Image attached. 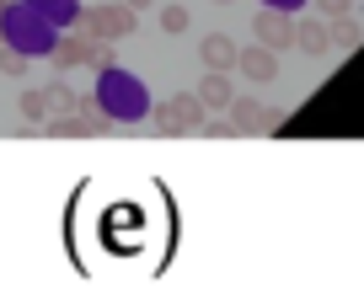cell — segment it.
I'll return each instance as SVG.
<instances>
[{
    "label": "cell",
    "mask_w": 364,
    "mask_h": 305,
    "mask_svg": "<svg viewBox=\"0 0 364 305\" xmlns=\"http://www.w3.org/2000/svg\"><path fill=\"white\" fill-rule=\"evenodd\" d=\"M86 33H91V38H102V43H118V38L134 33V11H129L124 0L91 6V11H86Z\"/></svg>",
    "instance_id": "obj_1"
},
{
    "label": "cell",
    "mask_w": 364,
    "mask_h": 305,
    "mask_svg": "<svg viewBox=\"0 0 364 305\" xmlns=\"http://www.w3.org/2000/svg\"><path fill=\"white\" fill-rule=\"evenodd\" d=\"M156 129L161 134H193V129H204V102L198 97H171L156 107Z\"/></svg>",
    "instance_id": "obj_2"
},
{
    "label": "cell",
    "mask_w": 364,
    "mask_h": 305,
    "mask_svg": "<svg viewBox=\"0 0 364 305\" xmlns=\"http://www.w3.org/2000/svg\"><path fill=\"white\" fill-rule=\"evenodd\" d=\"M252 33H257V43L262 48H295V16H284V11H257V22H252Z\"/></svg>",
    "instance_id": "obj_3"
},
{
    "label": "cell",
    "mask_w": 364,
    "mask_h": 305,
    "mask_svg": "<svg viewBox=\"0 0 364 305\" xmlns=\"http://www.w3.org/2000/svg\"><path fill=\"white\" fill-rule=\"evenodd\" d=\"M230 124H236V134H257V129H273V113L257 97H230Z\"/></svg>",
    "instance_id": "obj_4"
},
{
    "label": "cell",
    "mask_w": 364,
    "mask_h": 305,
    "mask_svg": "<svg viewBox=\"0 0 364 305\" xmlns=\"http://www.w3.org/2000/svg\"><path fill=\"white\" fill-rule=\"evenodd\" d=\"M236 70L247 80H273V75H279V54L262 48V43H252V48H241V54H236Z\"/></svg>",
    "instance_id": "obj_5"
},
{
    "label": "cell",
    "mask_w": 364,
    "mask_h": 305,
    "mask_svg": "<svg viewBox=\"0 0 364 305\" xmlns=\"http://www.w3.org/2000/svg\"><path fill=\"white\" fill-rule=\"evenodd\" d=\"M236 54H241V48L230 43L225 33H209L204 43H198V59H204L209 70H236Z\"/></svg>",
    "instance_id": "obj_6"
},
{
    "label": "cell",
    "mask_w": 364,
    "mask_h": 305,
    "mask_svg": "<svg viewBox=\"0 0 364 305\" xmlns=\"http://www.w3.org/2000/svg\"><path fill=\"white\" fill-rule=\"evenodd\" d=\"M204 107H230V97H236V86H230V75L225 70H209L204 80H198V91H193Z\"/></svg>",
    "instance_id": "obj_7"
},
{
    "label": "cell",
    "mask_w": 364,
    "mask_h": 305,
    "mask_svg": "<svg viewBox=\"0 0 364 305\" xmlns=\"http://www.w3.org/2000/svg\"><path fill=\"white\" fill-rule=\"evenodd\" d=\"M91 48H97V38H91V33H75V38H65V43L54 48V65H59V70L91 65Z\"/></svg>",
    "instance_id": "obj_8"
},
{
    "label": "cell",
    "mask_w": 364,
    "mask_h": 305,
    "mask_svg": "<svg viewBox=\"0 0 364 305\" xmlns=\"http://www.w3.org/2000/svg\"><path fill=\"white\" fill-rule=\"evenodd\" d=\"M295 43L306 48V54H327V48H332V33H327V22H300V27H295Z\"/></svg>",
    "instance_id": "obj_9"
},
{
    "label": "cell",
    "mask_w": 364,
    "mask_h": 305,
    "mask_svg": "<svg viewBox=\"0 0 364 305\" xmlns=\"http://www.w3.org/2000/svg\"><path fill=\"white\" fill-rule=\"evenodd\" d=\"M16 107H22V124H27V129H38L48 113H54V107H48V91H22V102H16Z\"/></svg>",
    "instance_id": "obj_10"
},
{
    "label": "cell",
    "mask_w": 364,
    "mask_h": 305,
    "mask_svg": "<svg viewBox=\"0 0 364 305\" xmlns=\"http://www.w3.org/2000/svg\"><path fill=\"white\" fill-rule=\"evenodd\" d=\"M327 33H332V43H338V48H359L364 27L353 22V16H332V27H327Z\"/></svg>",
    "instance_id": "obj_11"
},
{
    "label": "cell",
    "mask_w": 364,
    "mask_h": 305,
    "mask_svg": "<svg viewBox=\"0 0 364 305\" xmlns=\"http://www.w3.org/2000/svg\"><path fill=\"white\" fill-rule=\"evenodd\" d=\"M80 102H86V97H80V91H70L65 80H59V86H48V107H59V113H80Z\"/></svg>",
    "instance_id": "obj_12"
},
{
    "label": "cell",
    "mask_w": 364,
    "mask_h": 305,
    "mask_svg": "<svg viewBox=\"0 0 364 305\" xmlns=\"http://www.w3.org/2000/svg\"><path fill=\"white\" fill-rule=\"evenodd\" d=\"M188 22H193V16L182 11V6H166V11H161V27H166V33H188Z\"/></svg>",
    "instance_id": "obj_13"
},
{
    "label": "cell",
    "mask_w": 364,
    "mask_h": 305,
    "mask_svg": "<svg viewBox=\"0 0 364 305\" xmlns=\"http://www.w3.org/2000/svg\"><path fill=\"white\" fill-rule=\"evenodd\" d=\"M316 11L332 22V16H348V11H353V0H316Z\"/></svg>",
    "instance_id": "obj_14"
},
{
    "label": "cell",
    "mask_w": 364,
    "mask_h": 305,
    "mask_svg": "<svg viewBox=\"0 0 364 305\" xmlns=\"http://www.w3.org/2000/svg\"><path fill=\"white\" fill-rule=\"evenodd\" d=\"M0 70H6V75H27V59H22V54H11V48H6V54H0Z\"/></svg>",
    "instance_id": "obj_15"
},
{
    "label": "cell",
    "mask_w": 364,
    "mask_h": 305,
    "mask_svg": "<svg viewBox=\"0 0 364 305\" xmlns=\"http://www.w3.org/2000/svg\"><path fill=\"white\" fill-rule=\"evenodd\" d=\"M204 134H215V139H225V134H236V124H230V118H215V124H204Z\"/></svg>",
    "instance_id": "obj_16"
},
{
    "label": "cell",
    "mask_w": 364,
    "mask_h": 305,
    "mask_svg": "<svg viewBox=\"0 0 364 305\" xmlns=\"http://www.w3.org/2000/svg\"><path fill=\"white\" fill-rule=\"evenodd\" d=\"M124 6L129 11H145V6H156V0H124Z\"/></svg>",
    "instance_id": "obj_17"
},
{
    "label": "cell",
    "mask_w": 364,
    "mask_h": 305,
    "mask_svg": "<svg viewBox=\"0 0 364 305\" xmlns=\"http://www.w3.org/2000/svg\"><path fill=\"white\" fill-rule=\"evenodd\" d=\"M215 6H230V0H215Z\"/></svg>",
    "instance_id": "obj_18"
},
{
    "label": "cell",
    "mask_w": 364,
    "mask_h": 305,
    "mask_svg": "<svg viewBox=\"0 0 364 305\" xmlns=\"http://www.w3.org/2000/svg\"><path fill=\"white\" fill-rule=\"evenodd\" d=\"M0 11H6V0H0Z\"/></svg>",
    "instance_id": "obj_19"
},
{
    "label": "cell",
    "mask_w": 364,
    "mask_h": 305,
    "mask_svg": "<svg viewBox=\"0 0 364 305\" xmlns=\"http://www.w3.org/2000/svg\"><path fill=\"white\" fill-rule=\"evenodd\" d=\"M0 38H6V27H0Z\"/></svg>",
    "instance_id": "obj_20"
}]
</instances>
